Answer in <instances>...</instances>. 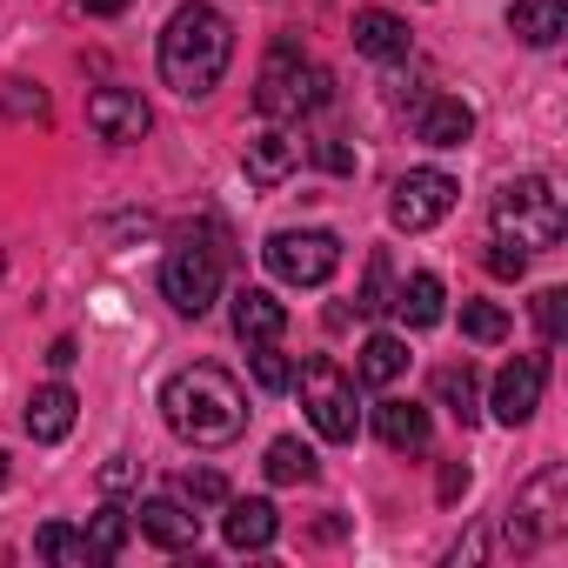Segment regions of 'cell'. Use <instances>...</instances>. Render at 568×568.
Here are the masks:
<instances>
[{"mask_svg": "<svg viewBox=\"0 0 568 568\" xmlns=\"http://www.w3.org/2000/svg\"><path fill=\"white\" fill-rule=\"evenodd\" d=\"M161 415L168 428L187 442V448H234L247 435V395L227 368L214 362H194V368H174L168 388H161Z\"/></svg>", "mask_w": 568, "mask_h": 568, "instance_id": "obj_1", "label": "cell"}, {"mask_svg": "<svg viewBox=\"0 0 568 568\" xmlns=\"http://www.w3.org/2000/svg\"><path fill=\"white\" fill-rule=\"evenodd\" d=\"M234 61V28L221 8H207V0H181V8L168 14L161 28V81L181 94V101H207L221 88Z\"/></svg>", "mask_w": 568, "mask_h": 568, "instance_id": "obj_2", "label": "cell"}, {"mask_svg": "<svg viewBox=\"0 0 568 568\" xmlns=\"http://www.w3.org/2000/svg\"><path fill=\"white\" fill-rule=\"evenodd\" d=\"M328 101V74L295 48V41H274L267 61H261V81H254V108L261 121H302Z\"/></svg>", "mask_w": 568, "mask_h": 568, "instance_id": "obj_3", "label": "cell"}, {"mask_svg": "<svg viewBox=\"0 0 568 568\" xmlns=\"http://www.w3.org/2000/svg\"><path fill=\"white\" fill-rule=\"evenodd\" d=\"M495 234L501 241H515V247H555L561 241V227H568V214H561V194H555V181L548 174H521V181H508L501 194H495Z\"/></svg>", "mask_w": 568, "mask_h": 568, "instance_id": "obj_4", "label": "cell"}, {"mask_svg": "<svg viewBox=\"0 0 568 568\" xmlns=\"http://www.w3.org/2000/svg\"><path fill=\"white\" fill-rule=\"evenodd\" d=\"M221 261H227V254H221V247H201L194 234L174 241V254L161 261V295H168L174 315H194V322H201V315L221 302Z\"/></svg>", "mask_w": 568, "mask_h": 568, "instance_id": "obj_5", "label": "cell"}, {"mask_svg": "<svg viewBox=\"0 0 568 568\" xmlns=\"http://www.w3.org/2000/svg\"><path fill=\"white\" fill-rule=\"evenodd\" d=\"M261 261H267L274 281H288V288H322L342 267V241L328 227H281V234H267Z\"/></svg>", "mask_w": 568, "mask_h": 568, "instance_id": "obj_6", "label": "cell"}, {"mask_svg": "<svg viewBox=\"0 0 568 568\" xmlns=\"http://www.w3.org/2000/svg\"><path fill=\"white\" fill-rule=\"evenodd\" d=\"M302 408L315 422L322 442H355L362 435V408H355V375H342V362L315 355L302 368Z\"/></svg>", "mask_w": 568, "mask_h": 568, "instance_id": "obj_7", "label": "cell"}, {"mask_svg": "<svg viewBox=\"0 0 568 568\" xmlns=\"http://www.w3.org/2000/svg\"><path fill=\"white\" fill-rule=\"evenodd\" d=\"M561 488H568V475L561 468H541L521 495H515V508L501 515V548H515V555H528V548H541L548 535H561Z\"/></svg>", "mask_w": 568, "mask_h": 568, "instance_id": "obj_8", "label": "cell"}, {"mask_svg": "<svg viewBox=\"0 0 568 568\" xmlns=\"http://www.w3.org/2000/svg\"><path fill=\"white\" fill-rule=\"evenodd\" d=\"M455 201H462L455 174H442V168H408V174L395 181V194H388V221L408 227V234H428L435 221L455 214Z\"/></svg>", "mask_w": 568, "mask_h": 568, "instance_id": "obj_9", "label": "cell"}, {"mask_svg": "<svg viewBox=\"0 0 568 568\" xmlns=\"http://www.w3.org/2000/svg\"><path fill=\"white\" fill-rule=\"evenodd\" d=\"M88 128L101 141H114V148H128V141H141L154 128V108L141 101V88H94L88 94Z\"/></svg>", "mask_w": 568, "mask_h": 568, "instance_id": "obj_10", "label": "cell"}, {"mask_svg": "<svg viewBox=\"0 0 568 568\" xmlns=\"http://www.w3.org/2000/svg\"><path fill=\"white\" fill-rule=\"evenodd\" d=\"M541 382H548V355H515V362L495 375V395H488L495 422H501V428H521V422L541 408Z\"/></svg>", "mask_w": 568, "mask_h": 568, "instance_id": "obj_11", "label": "cell"}, {"mask_svg": "<svg viewBox=\"0 0 568 568\" xmlns=\"http://www.w3.org/2000/svg\"><path fill=\"white\" fill-rule=\"evenodd\" d=\"M375 435H382V448H388V455H428L435 422H428V408H422V402L388 395V402H375Z\"/></svg>", "mask_w": 568, "mask_h": 568, "instance_id": "obj_12", "label": "cell"}, {"mask_svg": "<svg viewBox=\"0 0 568 568\" xmlns=\"http://www.w3.org/2000/svg\"><path fill=\"white\" fill-rule=\"evenodd\" d=\"M134 515V535H148L154 548H168V555H181V548H194L201 541V515H187L181 501H168V495H148L141 508H128Z\"/></svg>", "mask_w": 568, "mask_h": 568, "instance_id": "obj_13", "label": "cell"}, {"mask_svg": "<svg viewBox=\"0 0 568 568\" xmlns=\"http://www.w3.org/2000/svg\"><path fill=\"white\" fill-rule=\"evenodd\" d=\"M74 422H81V395L68 382H48V388L28 395V435L34 442H68Z\"/></svg>", "mask_w": 568, "mask_h": 568, "instance_id": "obj_14", "label": "cell"}, {"mask_svg": "<svg viewBox=\"0 0 568 568\" xmlns=\"http://www.w3.org/2000/svg\"><path fill=\"white\" fill-rule=\"evenodd\" d=\"M295 168H302V141H295L288 128H267V134L247 141V181H254V187H281Z\"/></svg>", "mask_w": 568, "mask_h": 568, "instance_id": "obj_15", "label": "cell"}, {"mask_svg": "<svg viewBox=\"0 0 568 568\" xmlns=\"http://www.w3.org/2000/svg\"><path fill=\"white\" fill-rule=\"evenodd\" d=\"M415 134H422L428 148H462V141L475 134V108H468L462 94H428L422 114H415Z\"/></svg>", "mask_w": 568, "mask_h": 568, "instance_id": "obj_16", "label": "cell"}, {"mask_svg": "<svg viewBox=\"0 0 568 568\" xmlns=\"http://www.w3.org/2000/svg\"><path fill=\"white\" fill-rule=\"evenodd\" d=\"M221 535H227V548L234 555H261L274 535H281V515H274V501H227V521H221Z\"/></svg>", "mask_w": 568, "mask_h": 568, "instance_id": "obj_17", "label": "cell"}, {"mask_svg": "<svg viewBox=\"0 0 568 568\" xmlns=\"http://www.w3.org/2000/svg\"><path fill=\"white\" fill-rule=\"evenodd\" d=\"M395 315H402V328H435L442 315H448V288H442V274H408L402 288H395V302H388Z\"/></svg>", "mask_w": 568, "mask_h": 568, "instance_id": "obj_18", "label": "cell"}, {"mask_svg": "<svg viewBox=\"0 0 568 568\" xmlns=\"http://www.w3.org/2000/svg\"><path fill=\"white\" fill-rule=\"evenodd\" d=\"M355 48L368 61H408V21L388 8H362L355 14Z\"/></svg>", "mask_w": 568, "mask_h": 568, "instance_id": "obj_19", "label": "cell"}, {"mask_svg": "<svg viewBox=\"0 0 568 568\" xmlns=\"http://www.w3.org/2000/svg\"><path fill=\"white\" fill-rule=\"evenodd\" d=\"M281 328H288V308H281L267 288H241L234 295V335L254 348V342H281Z\"/></svg>", "mask_w": 568, "mask_h": 568, "instance_id": "obj_20", "label": "cell"}, {"mask_svg": "<svg viewBox=\"0 0 568 568\" xmlns=\"http://www.w3.org/2000/svg\"><path fill=\"white\" fill-rule=\"evenodd\" d=\"M508 34L528 41V48H555L568 34V8H561V0H515V8H508Z\"/></svg>", "mask_w": 568, "mask_h": 568, "instance_id": "obj_21", "label": "cell"}, {"mask_svg": "<svg viewBox=\"0 0 568 568\" xmlns=\"http://www.w3.org/2000/svg\"><path fill=\"white\" fill-rule=\"evenodd\" d=\"M408 375V342L402 335H368L362 355H355V382L362 388H395Z\"/></svg>", "mask_w": 568, "mask_h": 568, "instance_id": "obj_22", "label": "cell"}, {"mask_svg": "<svg viewBox=\"0 0 568 568\" xmlns=\"http://www.w3.org/2000/svg\"><path fill=\"white\" fill-rule=\"evenodd\" d=\"M34 548H41V561H54V568H94V561H101L94 535L74 528V521H48V528L34 535Z\"/></svg>", "mask_w": 568, "mask_h": 568, "instance_id": "obj_23", "label": "cell"}, {"mask_svg": "<svg viewBox=\"0 0 568 568\" xmlns=\"http://www.w3.org/2000/svg\"><path fill=\"white\" fill-rule=\"evenodd\" d=\"M435 402L468 428L475 415H481V375L468 368V362H448V368H435Z\"/></svg>", "mask_w": 568, "mask_h": 568, "instance_id": "obj_24", "label": "cell"}, {"mask_svg": "<svg viewBox=\"0 0 568 568\" xmlns=\"http://www.w3.org/2000/svg\"><path fill=\"white\" fill-rule=\"evenodd\" d=\"M267 481H281V488H295V481H315V448L308 442H295V435H281V442H267Z\"/></svg>", "mask_w": 568, "mask_h": 568, "instance_id": "obj_25", "label": "cell"}, {"mask_svg": "<svg viewBox=\"0 0 568 568\" xmlns=\"http://www.w3.org/2000/svg\"><path fill=\"white\" fill-rule=\"evenodd\" d=\"M462 335L481 342V348L508 342V308H495V302H462Z\"/></svg>", "mask_w": 568, "mask_h": 568, "instance_id": "obj_26", "label": "cell"}, {"mask_svg": "<svg viewBox=\"0 0 568 568\" xmlns=\"http://www.w3.org/2000/svg\"><path fill=\"white\" fill-rule=\"evenodd\" d=\"M388 302H395V267H388V254L375 247V254H368V281H362L355 308H362V315H388Z\"/></svg>", "mask_w": 568, "mask_h": 568, "instance_id": "obj_27", "label": "cell"}, {"mask_svg": "<svg viewBox=\"0 0 568 568\" xmlns=\"http://www.w3.org/2000/svg\"><path fill=\"white\" fill-rule=\"evenodd\" d=\"M88 535H94V548H101V561H114V555L128 548V535H134V515H128L121 501H108V508L94 515V528H88Z\"/></svg>", "mask_w": 568, "mask_h": 568, "instance_id": "obj_28", "label": "cell"}, {"mask_svg": "<svg viewBox=\"0 0 568 568\" xmlns=\"http://www.w3.org/2000/svg\"><path fill=\"white\" fill-rule=\"evenodd\" d=\"M254 382H261L267 395H281V388H288V382H295V362H288V355H281L274 342H254Z\"/></svg>", "mask_w": 568, "mask_h": 568, "instance_id": "obj_29", "label": "cell"}, {"mask_svg": "<svg viewBox=\"0 0 568 568\" xmlns=\"http://www.w3.org/2000/svg\"><path fill=\"white\" fill-rule=\"evenodd\" d=\"M481 267H488L495 281H521V274H528V247H515V241H501V234H495V241H488V254H481Z\"/></svg>", "mask_w": 568, "mask_h": 568, "instance_id": "obj_30", "label": "cell"}, {"mask_svg": "<svg viewBox=\"0 0 568 568\" xmlns=\"http://www.w3.org/2000/svg\"><path fill=\"white\" fill-rule=\"evenodd\" d=\"M181 495L201 501V508H221V501H227V475H221V468H187V475H181Z\"/></svg>", "mask_w": 568, "mask_h": 568, "instance_id": "obj_31", "label": "cell"}, {"mask_svg": "<svg viewBox=\"0 0 568 568\" xmlns=\"http://www.w3.org/2000/svg\"><path fill=\"white\" fill-rule=\"evenodd\" d=\"M535 328H541V342H561V328H568V295L561 288L535 295Z\"/></svg>", "mask_w": 568, "mask_h": 568, "instance_id": "obj_32", "label": "cell"}, {"mask_svg": "<svg viewBox=\"0 0 568 568\" xmlns=\"http://www.w3.org/2000/svg\"><path fill=\"white\" fill-rule=\"evenodd\" d=\"M8 114H34V121H48V94H41V88L28 94V81H14V88H8Z\"/></svg>", "mask_w": 568, "mask_h": 568, "instance_id": "obj_33", "label": "cell"}, {"mask_svg": "<svg viewBox=\"0 0 568 568\" xmlns=\"http://www.w3.org/2000/svg\"><path fill=\"white\" fill-rule=\"evenodd\" d=\"M134 475H141V468H134V455H114V462L101 468V488H108V495H121V488H134Z\"/></svg>", "mask_w": 568, "mask_h": 568, "instance_id": "obj_34", "label": "cell"}, {"mask_svg": "<svg viewBox=\"0 0 568 568\" xmlns=\"http://www.w3.org/2000/svg\"><path fill=\"white\" fill-rule=\"evenodd\" d=\"M315 161H322L328 174H355V154H348L342 141H315Z\"/></svg>", "mask_w": 568, "mask_h": 568, "instance_id": "obj_35", "label": "cell"}, {"mask_svg": "<svg viewBox=\"0 0 568 568\" xmlns=\"http://www.w3.org/2000/svg\"><path fill=\"white\" fill-rule=\"evenodd\" d=\"M74 362H81V348H74V342H68V335H61V342H54V348H48V368H54V375H61V368H74Z\"/></svg>", "mask_w": 568, "mask_h": 568, "instance_id": "obj_36", "label": "cell"}, {"mask_svg": "<svg viewBox=\"0 0 568 568\" xmlns=\"http://www.w3.org/2000/svg\"><path fill=\"white\" fill-rule=\"evenodd\" d=\"M455 495H468V468L448 462V468H442V501H455Z\"/></svg>", "mask_w": 568, "mask_h": 568, "instance_id": "obj_37", "label": "cell"}, {"mask_svg": "<svg viewBox=\"0 0 568 568\" xmlns=\"http://www.w3.org/2000/svg\"><path fill=\"white\" fill-rule=\"evenodd\" d=\"M121 8H128V0H88V14H101V21H108V14H121Z\"/></svg>", "mask_w": 568, "mask_h": 568, "instance_id": "obj_38", "label": "cell"}, {"mask_svg": "<svg viewBox=\"0 0 568 568\" xmlns=\"http://www.w3.org/2000/svg\"><path fill=\"white\" fill-rule=\"evenodd\" d=\"M0 274H8V254H0Z\"/></svg>", "mask_w": 568, "mask_h": 568, "instance_id": "obj_39", "label": "cell"}, {"mask_svg": "<svg viewBox=\"0 0 568 568\" xmlns=\"http://www.w3.org/2000/svg\"><path fill=\"white\" fill-rule=\"evenodd\" d=\"M0 481H8V468H0Z\"/></svg>", "mask_w": 568, "mask_h": 568, "instance_id": "obj_40", "label": "cell"}]
</instances>
